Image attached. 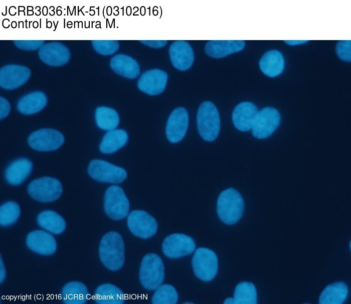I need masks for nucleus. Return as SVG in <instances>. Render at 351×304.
<instances>
[{
	"instance_id": "nucleus-1",
	"label": "nucleus",
	"mask_w": 351,
	"mask_h": 304,
	"mask_svg": "<svg viewBox=\"0 0 351 304\" xmlns=\"http://www.w3.org/2000/svg\"><path fill=\"white\" fill-rule=\"evenodd\" d=\"M99 254L108 269L115 271L121 268L124 261V244L120 234L116 231L106 233L100 241Z\"/></svg>"
},
{
	"instance_id": "nucleus-2",
	"label": "nucleus",
	"mask_w": 351,
	"mask_h": 304,
	"mask_svg": "<svg viewBox=\"0 0 351 304\" xmlns=\"http://www.w3.org/2000/svg\"><path fill=\"white\" fill-rule=\"evenodd\" d=\"M244 208V200L241 194L233 188L222 191L217 201V213L225 224L236 223L241 218Z\"/></svg>"
},
{
	"instance_id": "nucleus-3",
	"label": "nucleus",
	"mask_w": 351,
	"mask_h": 304,
	"mask_svg": "<svg viewBox=\"0 0 351 304\" xmlns=\"http://www.w3.org/2000/svg\"><path fill=\"white\" fill-rule=\"evenodd\" d=\"M199 132L203 139L213 141L218 136L220 119L218 111L213 103L205 101L200 106L197 116Z\"/></svg>"
},
{
	"instance_id": "nucleus-4",
	"label": "nucleus",
	"mask_w": 351,
	"mask_h": 304,
	"mask_svg": "<svg viewBox=\"0 0 351 304\" xmlns=\"http://www.w3.org/2000/svg\"><path fill=\"white\" fill-rule=\"evenodd\" d=\"M164 277V268L161 258L153 253L145 255L142 259L139 270L142 285L147 290H155L161 284Z\"/></svg>"
},
{
	"instance_id": "nucleus-5",
	"label": "nucleus",
	"mask_w": 351,
	"mask_h": 304,
	"mask_svg": "<svg viewBox=\"0 0 351 304\" xmlns=\"http://www.w3.org/2000/svg\"><path fill=\"white\" fill-rule=\"evenodd\" d=\"M192 266L196 276L204 281L212 280L216 276L218 269V260L216 253L212 250L200 247L194 254Z\"/></svg>"
},
{
	"instance_id": "nucleus-6",
	"label": "nucleus",
	"mask_w": 351,
	"mask_h": 304,
	"mask_svg": "<svg viewBox=\"0 0 351 304\" xmlns=\"http://www.w3.org/2000/svg\"><path fill=\"white\" fill-rule=\"evenodd\" d=\"M63 191L60 181L51 177H43L32 181L28 187L30 196L41 202H50L56 200Z\"/></svg>"
},
{
	"instance_id": "nucleus-7",
	"label": "nucleus",
	"mask_w": 351,
	"mask_h": 304,
	"mask_svg": "<svg viewBox=\"0 0 351 304\" xmlns=\"http://www.w3.org/2000/svg\"><path fill=\"white\" fill-rule=\"evenodd\" d=\"M104 209L107 215L115 220H121L127 216L129 202L120 187L112 185L107 189L104 195Z\"/></svg>"
},
{
	"instance_id": "nucleus-8",
	"label": "nucleus",
	"mask_w": 351,
	"mask_h": 304,
	"mask_svg": "<svg viewBox=\"0 0 351 304\" xmlns=\"http://www.w3.org/2000/svg\"><path fill=\"white\" fill-rule=\"evenodd\" d=\"M88 173L96 181L113 184L121 183L127 177L126 171L123 168L99 159L90 162Z\"/></svg>"
},
{
	"instance_id": "nucleus-9",
	"label": "nucleus",
	"mask_w": 351,
	"mask_h": 304,
	"mask_svg": "<svg viewBox=\"0 0 351 304\" xmlns=\"http://www.w3.org/2000/svg\"><path fill=\"white\" fill-rule=\"evenodd\" d=\"M280 115L275 108L266 107L258 111L251 128L254 137L264 139L270 136L279 126Z\"/></svg>"
},
{
	"instance_id": "nucleus-10",
	"label": "nucleus",
	"mask_w": 351,
	"mask_h": 304,
	"mask_svg": "<svg viewBox=\"0 0 351 304\" xmlns=\"http://www.w3.org/2000/svg\"><path fill=\"white\" fill-rule=\"evenodd\" d=\"M28 142L31 148L39 151H51L59 148L64 143V137L59 131L43 128L31 133Z\"/></svg>"
},
{
	"instance_id": "nucleus-11",
	"label": "nucleus",
	"mask_w": 351,
	"mask_h": 304,
	"mask_svg": "<svg viewBox=\"0 0 351 304\" xmlns=\"http://www.w3.org/2000/svg\"><path fill=\"white\" fill-rule=\"evenodd\" d=\"M127 226L135 236L148 238L154 235L157 230L155 219L146 211L133 210L127 217Z\"/></svg>"
},
{
	"instance_id": "nucleus-12",
	"label": "nucleus",
	"mask_w": 351,
	"mask_h": 304,
	"mask_svg": "<svg viewBox=\"0 0 351 304\" xmlns=\"http://www.w3.org/2000/svg\"><path fill=\"white\" fill-rule=\"evenodd\" d=\"M196 248L194 240L190 236L182 233H173L167 236L163 240L162 249L166 256L177 258L192 253Z\"/></svg>"
},
{
	"instance_id": "nucleus-13",
	"label": "nucleus",
	"mask_w": 351,
	"mask_h": 304,
	"mask_svg": "<svg viewBox=\"0 0 351 304\" xmlns=\"http://www.w3.org/2000/svg\"><path fill=\"white\" fill-rule=\"evenodd\" d=\"M31 75V70L25 66L6 65L0 70V86L7 90L17 89L27 82Z\"/></svg>"
},
{
	"instance_id": "nucleus-14",
	"label": "nucleus",
	"mask_w": 351,
	"mask_h": 304,
	"mask_svg": "<svg viewBox=\"0 0 351 304\" xmlns=\"http://www.w3.org/2000/svg\"><path fill=\"white\" fill-rule=\"evenodd\" d=\"M38 55L43 63L53 67L65 65L71 57V53L68 47L58 42H52L45 44L39 49Z\"/></svg>"
},
{
	"instance_id": "nucleus-15",
	"label": "nucleus",
	"mask_w": 351,
	"mask_h": 304,
	"mask_svg": "<svg viewBox=\"0 0 351 304\" xmlns=\"http://www.w3.org/2000/svg\"><path fill=\"white\" fill-rule=\"evenodd\" d=\"M189 125V115L186 109H175L169 115L166 126V135L169 142L177 143L185 136Z\"/></svg>"
},
{
	"instance_id": "nucleus-16",
	"label": "nucleus",
	"mask_w": 351,
	"mask_h": 304,
	"mask_svg": "<svg viewBox=\"0 0 351 304\" xmlns=\"http://www.w3.org/2000/svg\"><path fill=\"white\" fill-rule=\"evenodd\" d=\"M167 75L159 69H152L144 73L137 82L138 89L149 95L160 94L165 90Z\"/></svg>"
},
{
	"instance_id": "nucleus-17",
	"label": "nucleus",
	"mask_w": 351,
	"mask_h": 304,
	"mask_svg": "<svg viewBox=\"0 0 351 304\" xmlns=\"http://www.w3.org/2000/svg\"><path fill=\"white\" fill-rule=\"evenodd\" d=\"M26 244L31 250L43 255L53 254L57 249V242L54 236L41 230L30 232L26 238Z\"/></svg>"
},
{
	"instance_id": "nucleus-18",
	"label": "nucleus",
	"mask_w": 351,
	"mask_h": 304,
	"mask_svg": "<svg viewBox=\"0 0 351 304\" xmlns=\"http://www.w3.org/2000/svg\"><path fill=\"white\" fill-rule=\"evenodd\" d=\"M169 57L172 64L177 69L185 71L192 65L194 55L191 46L184 41H177L170 46Z\"/></svg>"
},
{
	"instance_id": "nucleus-19",
	"label": "nucleus",
	"mask_w": 351,
	"mask_h": 304,
	"mask_svg": "<svg viewBox=\"0 0 351 304\" xmlns=\"http://www.w3.org/2000/svg\"><path fill=\"white\" fill-rule=\"evenodd\" d=\"M258 111L257 107L252 103L244 102L239 104L232 114L234 126L241 131H249Z\"/></svg>"
},
{
	"instance_id": "nucleus-20",
	"label": "nucleus",
	"mask_w": 351,
	"mask_h": 304,
	"mask_svg": "<svg viewBox=\"0 0 351 304\" xmlns=\"http://www.w3.org/2000/svg\"><path fill=\"white\" fill-rule=\"evenodd\" d=\"M245 46L243 40H212L205 46L206 53L214 58H221L242 51Z\"/></svg>"
},
{
	"instance_id": "nucleus-21",
	"label": "nucleus",
	"mask_w": 351,
	"mask_h": 304,
	"mask_svg": "<svg viewBox=\"0 0 351 304\" xmlns=\"http://www.w3.org/2000/svg\"><path fill=\"white\" fill-rule=\"evenodd\" d=\"M32 169L33 164L31 160L26 158L17 159L6 168L5 178L10 184L19 185L28 178Z\"/></svg>"
},
{
	"instance_id": "nucleus-22",
	"label": "nucleus",
	"mask_w": 351,
	"mask_h": 304,
	"mask_svg": "<svg viewBox=\"0 0 351 304\" xmlns=\"http://www.w3.org/2000/svg\"><path fill=\"white\" fill-rule=\"evenodd\" d=\"M47 97L41 91H34L22 97L18 102L19 112L24 115H32L43 110L47 105Z\"/></svg>"
},
{
	"instance_id": "nucleus-23",
	"label": "nucleus",
	"mask_w": 351,
	"mask_h": 304,
	"mask_svg": "<svg viewBox=\"0 0 351 304\" xmlns=\"http://www.w3.org/2000/svg\"><path fill=\"white\" fill-rule=\"evenodd\" d=\"M110 66L116 74L127 78H136L140 73L137 62L127 55L118 54L114 56L110 60Z\"/></svg>"
},
{
	"instance_id": "nucleus-24",
	"label": "nucleus",
	"mask_w": 351,
	"mask_h": 304,
	"mask_svg": "<svg viewBox=\"0 0 351 304\" xmlns=\"http://www.w3.org/2000/svg\"><path fill=\"white\" fill-rule=\"evenodd\" d=\"M262 72L269 77L280 75L284 67V60L282 54L277 50H271L265 53L259 61Z\"/></svg>"
},
{
	"instance_id": "nucleus-25",
	"label": "nucleus",
	"mask_w": 351,
	"mask_h": 304,
	"mask_svg": "<svg viewBox=\"0 0 351 304\" xmlns=\"http://www.w3.org/2000/svg\"><path fill=\"white\" fill-rule=\"evenodd\" d=\"M88 297V289L81 282H69L62 289L61 299L65 304H83Z\"/></svg>"
},
{
	"instance_id": "nucleus-26",
	"label": "nucleus",
	"mask_w": 351,
	"mask_h": 304,
	"mask_svg": "<svg viewBox=\"0 0 351 304\" xmlns=\"http://www.w3.org/2000/svg\"><path fill=\"white\" fill-rule=\"evenodd\" d=\"M128 135L123 129H115L108 131L100 144V151L104 154L115 152L126 143Z\"/></svg>"
},
{
	"instance_id": "nucleus-27",
	"label": "nucleus",
	"mask_w": 351,
	"mask_h": 304,
	"mask_svg": "<svg viewBox=\"0 0 351 304\" xmlns=\"http://www.w3.org/2000/svg\"><path fill=\"white\" fill-rule=\"evenodd\" d=\"M94 297L98 304H122L125 301L122 291L110 283L99 285L95 290Z\"/></svg>"
},
{
	"instance_id": "nucleus-28",
	"label": "nucleus",
	"mask_w": 351,
	"mask_h": 304,
	"mask_svg": "<svg viewBox=\"0 0 351 304\" xmlns=\"http://www.w3.org/2000/svg\"><path fill=\"white\" fill-rule=\"evenodd\" d=\"M37 220L41 228L54 234L62 233L66 226L64 219L53 210H47L41 212L38 215Z\"/></svg>"
},
{
	"instance_id": "nucleus-29",
	"label": "nucleus",
	"mask_w": 351,
	"mask_h": 304,
	"mask_svg": "<svg viewBox=\"0 0 351 304\" xmlns=\"http://www.w3.org/2000/svg\"><path fill=\"white\" fill-rule=\"evenodd\" d=\"M348 294V288L343 282H336L327 285L321 292L320 304H342Z\"/></svg>"
},
{
	"instance_id": "nucleus-30",
	"label": "nucleus",
	"mask_w": 351,
	"mask_h": 304,
	"mask_svg": "<svg viewBox=\"0 0 351 304\" xmlns=\"http://www.w3.org/2000/svg\"><path fill=\"white\" fill-rule=\"evenodd\" d=\"M95 118L97 126L104 130L115 129L119 123L117 112L113 108L107 107H98L95 111Z\"/></svg>"
},
{
	"instance_id": "nucleus-31",
	"label": "nucleus",
	"mask_w": 351,
	"mask_h": 304,
	"mask_svg": "<svg viewBox=\"0 0 351 304\" xmlns=\"http://www.w3.org/2000/svg\"><path fill=\"white\" fill-rule=\"evenodd\" d=\"M257 291L254 284L249 282H241L235 287L234 299L235 304H256Z\"/></svg>"
},
{
	"instance_id": "nucleus-32",
	"label": "nucleus",
	"mask_w": 351,
	"mask_h": 304,
	"mask_svg": "<svg viewBox=\"0 0 351 304\" xmlns=\"http://www.w3.org/2000/svg\"><path fill=\"white\" fill-rule=\"evenodd\" d=\"M21 209L19 204L13 201H8L0 207V224L3 227H8L14 224L19 219Z\"/></svg>"
},
{
	"instance_id": "nucleus-33",
	"label": "nucleus",
	"mask_w": 351,
	"mask_h": 304,
	"mask_svg": "<svg viewBox=\"0 0 351 304\" xmlns=\"http://www.w3.org/2000/svg\"><path fill=\"white\" fill-rule=\"evenodd\" d=\"M152 297L153 304H176L178 300V294L174 287L170 284L159 286Z\"/></svg>"
},
{
	"instance_id": "nucleus-34",
	"label": "nucleus",
	"mask_w": 351,
	"mask_h": 304,
	"mask_svg": "<svg viewBox=\"0 0 351 304\" xmlns=\"http://www.w3.org/2000/svg\"><path fill=\"white\" fill-rule=\"evenodd\" d=\"M92 45L97 53L104 56L113 54L119 47L116 40H93Z\"/></svg>"
},
{
	"instance_id": "nucleus-35",
	"label": "nucleus",
	"mask_w": 351,
	"mask_h": 304,
	"mask_svg": "<svg viewBox=\"0 0 351 304\" xmlns=\"http://www.w3.org/2000/svg\"><path fill=\"white\" fill-rule=\"evenodd\" d=\"M13 42L17 48L25 51L37 50L45 45L44 40H15Z\"/></svg>"
},
{
	"instance_id": "nucleus-36",
	"label": "nucleus",
	"mask_w": 351,
	"mask_h": 304,
	"mask_svg": "<svg viewBox=\"0 0 351 304\" xmlns=\"http://www.w3.org/2000/svg\"><path fill=\"white\" fill-rule=\"evenodd\" d=\"M336 52L341 60L346 62L350 61V40L339 41L336 45Z\"/></svg>"
},
{
	"instance_id": "nucleus-37",
	"label": "nucleus",
	"mask_w": 351,
	"mask_h": 304,
	"mask_svg": "<svg viewBox=\"0 0 351 304\" xmlns=\"http://www.w3.org/2000/svg\"><path fill=\"white\" fill-rule=\"evenodd\" d=\"M11 106L9 102L5 98H0V118L1 120L7 117L10 114Z\"/></svg>"
},
{
	"instance_id": "nucleus-38",
	"label": "nucleus",
	"mask_w": 351,
	"mask_h": 304,
	"mask_svg": "<svg viewBox=\"0 0 351 304\" xmlns=\"http://www.w3.org/2000/svg\"><path fill=\"white\" fill-rule=\"evenodd\" d=\"M140 42L143 45L154 48H160L164 47L167 43L166 40H141Z\"/></svg>"
},
{
	"instance_id": "nucleus-39",
	"label": "nucleus",
	"mask_w": 351,
	"mask_h": 304,
	"mask_svg": "<svg viewBox=\"0 0 351 304\" xmlns=\"http://www.w3.org/2000/svg\"><path fill=\"white\" fill-rule=\"evenodd\" d=\"M6 277V269L5 268L4 261L2 259V257L1 255V263H0V281L1 283H3Z\"/></svg>"
},
{
	"instance_id": "nucleus-40",
	"label": "nucleus",
	"mask_w": 351,
	"mask_h": 304,
	"mask_svg": "<svg viewBox=\"0 0 351 304\" xmlns=\"http://www.w3.org/2000/svg\"><path fill=\"white\" fill-rule=\"evenodd\" d=\"M286 44L291 46L298 45L304 44L307 42L306 40H286L284 41Z\"/></svg>"
},
{
	"instance_id": "nucleus-41",
	"label": "nucleus",
	"mask_w": 351,
	"mask_h": 304,
	"mask_svg": "<svg viewBox=\"0 0 351 304\" xmlns=\"http://www.w3.org/2000/svg\"><path fill=\"white\" fill-rule=\"evenodd\" d=\"M225 304H235V302L234 298L228 297L227 298L224 302Z\"/></svg>"
},
{
	"instance_id": "nucleus-42",
	"label": "nucleus",
	"mask_w": 351,
	"mask_h": 304,
	"mask_svg": "<svg viewBox=\"0 0 351 304\" xmlns=\"http://www.w3.org/2000/svg\"><path fill=\"white\" fill-rule=\"evenodd\" d=\"M184 303H193V302H184Z\"/></svg>"
}]
</instances>
